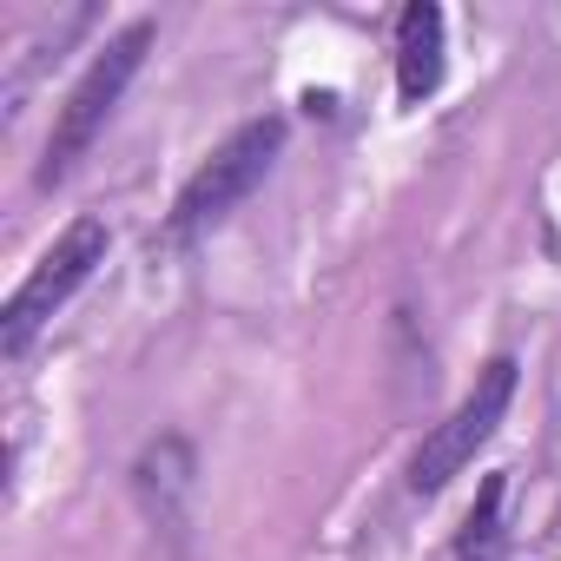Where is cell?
<instances>
[{
    "label": "cell",
    "mask_w": 561,
    "mask_h": 561,
    "mask_svg": "<svg viewBox=\"0 0 561 561\" xmlns=\"http://www.w3.org/2000/svg\"><path fill=\"white\" fill-rule=\"evenodd\" d=\"M285 139H291V126L277 119V113L244 119L238 133H225V139L211 146V159L179 185V198H172V211H165V244H192V238H205L211 225H225V218L264 185V172L277 165Z\"/></svg>",
    "instance_id": "7a4b0ae2"
},
{
    "label": "cell",
    "mask_w": 561,
    "mask_h": 561,
    "mask_svg": "<svg viewBox=\"0 0 561 561\" xmlns=\"http://www.w3.org/2000/svg\"><path fill=\"white\" fill-rule=\"evenodd\" d=\"M502 476H489L482 482V495H476V508H469V522H462V535H456V554L462 561H489L495 554V541H502Z\"/></svg>",
    "instance_id": "8992f818"
},
{
    "label": "cell",
    "mask_w": 561,
    "mask_h": 561,
    "mask_svg": "<svg viewBox=\"0 0 561 561\" xmlns=\"http://www.w3.org/2000/svg\"><path fill=\"white\" fill-rule=\"evenodd\" d=\"M152 41H159V27H152V21H126V27H119V34L87 60V73L67 87V100H60V113H54V133H47V152H41V172H34V185H41V192L67 185V179H73V165L93 152V139L113 126V113H119L126 87L139 80V67H146Z\"/></svg>",
    "instance_id": "6da1fadb"
},
{
    "label": "cell",
    "mask_w": 561,
    "mask_h": 561,
    "mask_svg": "<svg viewBox=\"0 0 561 561\" xmlns=\"http://www.w3.org/2000/svg\"><path fill=\"white\" fill-rule=\"evenodd\" d=\"M443 8L436 0H410L397 14V100L403 106H423L436 87H443Z\"/></svg>",
    "instance_id": "5b68a950"
},
{
    "label": "cell",
    "mask_w": 561,
    "mask_h": 561,
    "mask_svg": "<svg viewBox=\"0 0 561 561\" xmlns=\"http://www.w3.org/2000/svg\"><path fill=\"white\" fill-rule=\"evenodd\" d=\"M508 403H515V357H489V364L476 370L469 397L416 443V456H410V495H443V489L489 449V436L502 430Z\"/></svg>",
    "instance_id": "277c9868"
},
{
    "label": "cell",
    "mask_w": 561,
    "mask_h": 561,
    "mask_svg": "<svg viewBox=\"0 0 561 561\" xmlns=\"http://www.w3.org/2000/svg\"><path fill=\"white\" fill-rule=\"evenodd\" d=\"M106 244H113V231L100 225V218H73L41 257H34V271L14 285V298H8V311H0V357L8 364H21L27 357V344L54 324V311H67L73 305V291L87 285V277L106 264Z\"/></svg>",
    "instance_id": "3957f363"
}]
</instances>
